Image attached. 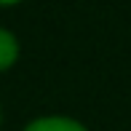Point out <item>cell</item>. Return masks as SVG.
I'll return each mask as SVG.
<instances>
[{
  "label": "cell",
  "mask_w": 131,
  "mask_h": 131,
  "mask_svg": "<svg viewBox=\"0 0 131 131\" xmlns=\"http://www.w3.org/2000/svg\"><path fill=\"white\" fill-rule=\"evenodd\" d=\"M24 131H86L80 126L78 121H72V118H38V121H32Z\"/></svg>",
  "instance_id": "6da1fadb"
},
{
  "label": "cell",
  "mask_w": 131,
  "mask_h": 131,
  "mask_svg": "<svg viewBox=\"0 0 131 131\" xmlns=\"http://www.w3.org/2000/svg\"><path fill=\"white\" fill-rule=\"evenodd\" d=\"M16 53H19L16 38L8 32V29H0V70L11 67V64L16 62Z\"/></svg>",
  "instance_id": "7a4b0ae2"
},
{
  "label": "cell",
  "mask_w": 131,
  "mask_h": 131,
  "mask_svg": "<svg viewBox=\"0 0 131 131\" xmlns=\"http://www.w3.org/2000/svg\"><path fill=\"white\" fill-rule=\"evenodd\" d=\"M11 3H19V0H0V5H11Z\"/></svg>",
  "instance_id": "3957f363"
}]
</instances>
